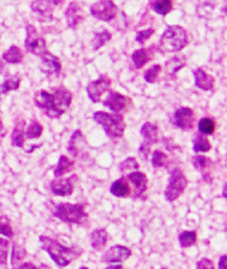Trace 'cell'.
Wrapping results in <instances>:
<instances>
[{
	"label": "cell",
	"instance_id": "6da1fadb",
	"mask_svg": "<svg viewBox=\"0 0 227 269\" xmlns=\"http://www.w3.org/2000/svg\"><path fill=\"white\" fill-rule=\"evenodd\" d=\"M39 240H40L41 248L51 257L54 264L61 268L70 265L83 253L82 248L78 247V246L67 247V246L61 245L58 240L48 236H40Z\"/></svg>",
	"mask_w": 227,
	"mask_h": 269
},
{
	"label": "cell",
	"instance_id": "7a4b0ae2",
	"mask_svg": "<svg viewBox=\"0 0 227 269\" xmlns=\"http://www.w3.org/2000/svg\"><path fill=\"white\" fill-rule=\"evenodd\" d=\"M189 43V36L186 30L181 26H169L163 32L158 49L161 52H178Z\"/></svg>",
	"mask_w": 227,
	"mask_h": 269
},
{
	"label": "cell",
	"instance_id": "3957f363",
	"mask_svg": "<svg viewBox=\"0 0 227 269\" xmlns=\"http://www.w3.org/2000/svg\"><path fill=\"white\" fill-rule=\"evenodd\" d=\"M53 215L56 219L65 223L77 225L88 224L89 215L86 211V206L83 204L60 203L53 208Z\"/></svg>",
	"mask_w": 227,
	"mask_h": 269
},
{
	"label": "cell",
	"instance_id": "277c9868",
	"mask_svg": "<svg viewBox=\"0 0 227 269\" xmlns=\"http://www.w3.org/2000/svg\"><path fill=\"white\" fill-rule=\"evenodd\" d=\"M93 120L96 123L102 125L106 135L111 139H120L123 136L126 123L123 121L122 116L99 111L93 114Z\"/></svg>",
	"mask_w": 227,
	"mask_h": 269
},
{
	"label": "cell",
	"instance_id": "5b68a950",
	"mask_svg": "<svg viewBox=\"0 0 227 269\" xmlns=\"http://www.w3.org/2000/svg\"><path fill=\"white\" fill-rule=\"evenodd\" d=\"M189 184L185 174L181 169H174L169 172L168 184L165 192H164V197L167 202L172 203L184 193L185 188Z\"/></svg>",
	"mask_w": 227,
	"mask_h": 269
},
{
	"label": "cell",
	"instance_id": "8992f818",
	"mask_svg": "<svg viewBox=\"0 0 227 269\" xmlns=\"http://www.w3.org/2000/svg\"><path fill=\"white\" fill-rule=\"evenodd\" d=\"M27 36L25 45L28 52L33 53L36 56L41 57L45 51H47V45H45V41L43 37L38 33L36 27L32 25H28L26 27Z\"/></svg>",
	"mask_w": 227,
	"mask_h": 269
},
{
	"label": "cell",
	"instance_id": "52a82bcc",
	"mask_svg": "<svg viewBox=\"0 0 227 269\" xmlns=\"http://www.w3.org/2000/svg\"><path fill=\"white\" fill-rule=\"evenodd\" d=\"M90 13L95 19L109 22L118 15V8L112 0H99L91 6Z\"/></svg>",
	"mask_w": 227,
	"mask_h": 269
},
{
	"label": "cell",
	"instance_id": "ba28073f",
	"mask_svg": "<svg viewBox=\"0 0 227 269\" xmlns=\"http://www.w3.org/2000/svg\"><path fill=\"white\" fill-rule=\"evenodd\" d=\"M72 101L71 93L65 88H60L52 94V116L59 118L70 106Z\"/></svg>",
	"mask_w": 227,
	"mask_h": 269
},
{
	"label": "cell",
	"instance_id": "9c48e42d",
	"mask_svg": "<svg viewBox=\"0 0 227 269\" xmlns=\"http://www.w3.org/2000/svg\"><path fill=\"white\" fill-rule=\"evenodd\" d=\"M111 79L107 76H102L95 81H92L87 88V92L91 101L98 103L101 100V96L103 95L111 87Z\"/></svg>",
	"mask_w": 227,
	"mask_h": 269
},
{
	"label": "cell",
	"instance_id": "30bf717a",
	"mask_svg": "<svg viewBox=\"0 0 227 269\" xmlns=\"http://www.w3.org/2000/svg\"><path fill=\"white\" fill-rule=\"evenodd\" d=\"M40 58H41L40 70L45 74V76L50 78L60 76L61 62L54 55L50 53L49 51H45Z\"/></svg>",
	"mask_w": 227,
	"mask_h": 269
},
{
	"label": "cell",
	"instance_id": "8fae6325",
	"mask_svg": "<svg viewBox=\"0 0 227 269\" xmlns=\"http://www.w3.org/2000/svg\"><path fill=\"white\" fill-rule=\"evenodd\" d=\"M77 180V175H71L68 179L53 180L50 183L51 192L56 196H69L73 193V190H75Z\"/></svg>",
	"mask_w": 227,
	"mask_h": 269
},
{
	"label": "cell",
	"instance_id": "7c38bea8",
	"mask_svg": "<svg viewBox=\"0 0 227 269\" xmlns=\"http://www.w3.org/2000/svg\"><path fill=\"white\" fill-rule=\"evenodd\" d=\"M126 180L129 184L133 186V198L138 199L143 197L144 193L147 190V177L142 172L135 171L126 176Z\"/></svg>",
	"mask_w": 227,
	"mask_h": 269
},
{
	"label": "cell",
	"instance_id": "4fadbf2b",
	"mask_svg": "<svg viewBox=\"0 0 227 269\" xmlns=\"http://www.w3.org/2000/svg\"><path fill=\"white\" fill-rule=\"evenodd\" d=\"M131 256V250L122 245H115L107 249L102 256V261L109 262V264H116L127 260Z\"/></svg>",
	"mask_w": 227,
	"mask_h": 269
},
{
	"label": "cell",
	"instance_id": "5bb4252c",
	"mask_svg": "<svg viewBox=\"0 0 227 269\" xmlns=\"http://www.w3.org/2000/svg\"><path fill=\"white\" fill-rule=\"evenodd\" d=\"M130 104H131V99L126 95L115 92V91H111L109 95L106 96V99L103 101V105L109 107L110 110L116 113L126 111Z\"/></svg>",
	"mask_w": 227,
	"mask_h": 269
},
{
	"label": "cell",
	"instance_id": "9a60e30c",
	"mask_svg": "<svg viewBox=\"0 0 227 269\" xmlns=\"http://www.w3.org/2000/svg\"><path fill=\"white\" fill-rule=\"evenodd\" d=\"M193 120H194V113L190 107H180L174 113L172 123L175 127L181 130H190L193 127Z\"/></svg>",
	"mask_w": 227,
	"mask_h": 269
},
{
	"label": "cell",
	"instance_id": "2e32d148",
	"mask_svg": "<svg viewBox=\"0 0 227 269\" xmlns=\"http://www.w3.org/2000/svg\"><path fill=\"white\" fill-rule=\"evenodd\" d=\"M33 99H35L36 105L39 109L43 110L44 113L47 114L49 118H53L52 116V94L48 93L47 91H44V90H40V91H37L35 96H33Z\"/></svg>",
	"mask_w": 227,
	"mask_h": 269
},
{
	"label": "cell",
	"instance_id": "e0dca14e",
	"mask_svg": "<svg viewBox=\"0 0 227 269\" xmlns=\"http://www.w3.org/2000/svg\"><path fill=\"white\" fill-rule=\"evenodd\" d=\"M87 142L84 140V137L81 133L80 130L75 131V133L72 134L71 139L69 141V144H68V151H69L73 156L79 157L80 154L86 150Z\"/></svg>",
	"mask_w": 227,
	"mask_h": 269
},
{
	"label": "cell",
	"instance_id": "ac0fdd59",
	"mask_svg": "<svg viewBox=\"0 0 227 269\" xmlns=\"http://www.w3.org/2000/svg\"><path fill=\"white\" fill-rule=\"evenodd\" d=\"M66 18L68 26L72 28V29H75L83 19L82 10L80 8V6H79L77 3H71L69 6H68V8L66 10Z\"/></svg>",
	"mask_w": 227,
	"mask_h": 269
},
{
	"label": "cell",
	"instance_id": "d6986e66",
	"mask_svg": "<svg viewBox=\"0 0 227 269\" xmlns=\"http://www.w3.org/2000/svg\"><path fill=\"white\" fill-rule=\"evenodd\" d=\"M194 77H195V85L201 90L204 91H209L212 90L214 87L215 80L212 76H209L208 73H206L203 69L198 68L194 70Z\"/></svg>",
	"mask_w": 227,
	"mask_h": 269
},
{
	"label": "cell",
	"instance_id": "ffe728a7",
	"mask_svg": "<svg viewBox=\"0 0 227 269\" xmlns=\"http://www.w3.org/2000/svg\"><path fill=\"white\" fill-rule=\"evenodd\" d=\"M110 192L112 195L117 197H129L131 195V187H130V184L126 180V177H121V179L117 180L111 185Z\"/></svg>",
	"mask_w": 227,
	"mask_h": 269
},
{
	"label": "cell",
	"instance_id": "44dd1931",
	"mask_svg": "<svg viewBox=\"0 0 227 269\" xmlns=\"http://www.w3.org/2000/svg\"><path fill=\"white\" fill-rule=\"evenodd\" d=\"M141 134L143 136L144 139V144L152 146L153 144H155L157 142V135H158V131L157 127L155 124L153 123H144L143 127L141 128Z\"/></svg>",
	"mask_w": 227,
	"mask_h": 269
},
{
	"label": "cell",
	"instance_id": "7402d4cb",
	"mask_svg": "<svg viewBox=\"0 0 227 269\" xmlns=\"http://www.w3.org/2000/svg\"><path fill=\"white\" fill-rule=\"evenodd\" d=\"M107 233L104 228H98L94 230L90 235L91 247L94 250H101L107 243Z\"/></svg>",
	"mask_w": 227,
	"mask_h": 269
},
{
	"label": "cell",
	"instance_id": "603a6c76",
	"mask_svg": "<svg viewBox=\"0 0 227 269\" xmlns=\"http://www.w3.org/2000/svg\"><path fill=\"white\" fill-rule=\"evenodd\" d=\"M54 6L51 4L50 0H36L31 5V9L36 14L40 15L42 18H50L52 15Z\"/></svg>",
	"mask_w": 227,
	"mask_h": 269
},
{
	"label": "cell",
	"instance_id": "cb8c5ba5",
	"mask_svg": "<svg viewBox=\"0 0 227 269\" xmlns=\"http://www.w3.org/2000/svg\"><path fill=\"white\" fill-rule=\"evenodd\" d=\"M153 58V53L151 49H139L133 52L132 61L136 69H140L146 65Z\"/></svg>",
	"mask_w": 227,
	"mask_h": 269
},
{
	"label": "cell",
	"instance_id": "d4e9b609",
	"mask_svg": "<svg viewBox=\"0 0 227 269\" xmlns=\"http://www.w3.org/2000/svg\"><path fill=\"white\" fill-rule=\"evenodd\" d=\"M75 168V163H73L69 157H67L66 155H61L59 158V162L56 164V167L54 169V176L55 177H61L65 174L69 173Z\"/></svg>",
	"mask_w": 227,
	"mask_h": 269
},
{
	"label": "cell",
	"instance_id": "484cf974",
	"mask_svg": "<svg viewBox=\"0 0 227 269\" xmlns=\"http://www.w3.org/2000/svg\"><path fill=\"white\" fill-rule=\"evenodd\" d=\"M3 59L8 62V64L11 65H16V64H20L24 59V53L20 50V48L17 47V45H13L10 47L6 52L3 55Z\"/></svg>",
	"mask_w": 227,
	"mask_h": 269
},
{
	"label": "cell",
	"instance_id": "4316f807",
	"mask_svg": "<svg viewBox=\"0 0 227 269\" xmlns=\"http://www.w3.org/2000/svg\"><path fill=\"white\" fill-rule=\"evenodd\" d=\"M152 8L156 14L165 16L171 13V10L173 9V3L172 0H153Z\"/></svg>",
	"mask_w": 227,
	"mask_h": 269
},
{
	"label": "cell",
	"instance_id": "83f0119b",
	"mask_svg": "<svg viewBox=\"0 0 227 269\" xmlns=\"http://www.w3.org/2000/svg\"><path fill=\"white\" fill-rule=\"evenodd\" d=\"M24 125H25V121H21L17 124V127L13 131V134H11V142H13L14 146H17V147L24 146V143H25Z\"/></svg>",
	"mask_w": 227,
	"mask_h": 269
},
{
	"label": "cell",
	"instance_id": "f1b7e54d",
	"mask_svg": "<svg viewBox=\"0 0 227 269\" xmlns=\"http://www.w3.org/2000/svg\"><path fill=\"white\" fill-rule=\"evenodd\" d=\"M193 150L196 153H206L211 150V143L203 135H195L193 140Z\"/></svg>",
	"mask_w": 227,
	"mask_h": 269
},
{
	"label": "cell",
	"instance_id": "f546056e",
	"mask_svg": "<svg viewBox=\"0 0 227 269\" xmlns=\"http://www.w3.org/2000/svg\"><path fill=\"white\" fill-rule=\"evenodd\" d=\"M196 232L195 231H184L180 234L179 236V242L181 247L183 248H189L191 246L195 245L196 243Z\"/></svg>",
	"mask_w": 227,
	"mask_h": 269
},
{
	"label": "cell",
	"instance_id": "4dcf8cb0",
	"mask_svg": "<svg viewBox=\"0 0 227 269\" xmlns=\"http://www.w3.org/2000/svg\"><path fill=\"white\" fill-rule=\"evenodd\" d=\"M185 67V60L181 57H175V58L169 59L165 64V71L168 76H174L182 68Z\"/></svg>",
	"mask_w": 227,
	"mask_h": 269
},
{
	"label": "cell",
	"instance_id": "1f68e13d",
	"mask_svg": "<svg viewBox=\"0 0 227 269\" xmlns=\"http://www.w3.org/2000/svg\"><path fill=\"white\" fill-rule=\"evenodd\" d=\"M111 38H112V34L109 31H106V30L94 33V37H93V40H92L93 49L94 50L100 49L102 45H104L107 41H110Z\"/></svg>",
	"mask_w": 227,
	"mask_h": 269
},
{
	"label": "cell",
	"instance_id": "d6a6232c",
	"mask_svg": "<svg viewBox=\"0 0 227 269\" xmlns=\"http://www.w3.org/2000/svg\"><path fill=\"white\" fill-rule=\"evenodd\" d=\"M198 131L200 133L205 135H211L215 131V123L212 119L209 118H203L198 122Z\"/></svg>",
	"mask_w": 227,
	"mask_h": 269
},
{
	"label": "cell",
	"instance_id": "836d02e7",
	"mask_svg": "<svg viewBox=\"0 0 227 269\" xmlns=\"http://www.w3.org/2000/svg\"><path fill=\"white\" fill-rule=\"evenodd\" d=\"M26 251L18 244L14 243L13 245V269H17L20 265V261L25 258Z\"/></svg>",
	"mask_w": 227,
	"mask_h": 269
},
{
	"label": "cell",
	"instance_id": "e575fe53",
	"mask_svg": "<svg viewBox=\"0 0 227 269\" xmlns=\"http://www.w3.org/2000/svg\"><path fill=\"white\" fill-rule=\"evenodd\" d=\"M139 170V163L134 157H129L126 161H123L120 165V171L122 173H132Z\"/></svg>",
	"mask_w": 227,
	"mask_h": 269
},
{
	"label": "cell",
	"instance_id": "d590c367",
	"mask_svg": "<svg viewBox=\"0 0 227 269\" xmlns=\"http://www.w3.org/2000/svg\"><path fill=\"white\" fill-rule=\"evenodd\" d=\"M0 235H4L6 237H13L14 231L11 227V223L8 220V217L2 216L0 217Z\"/></svg>",
	"mask_w": 227,
	"mask_h": 269
},
{
	"label": "cell",
	"instance_id": "8d00e7d4",
	"mask_svg": "<svg viewBox=\"0 0 227 269\" xmlns=\"http://www.w3.org/2000/svg\"><path fill=\"white\" fill-rule=\"evenodd\" d=\"M152 165L154 168H165L167 165V156L165 153L161 151H155L152 156Z\"/></svg>",
	"mask_w": 227,
	"mask_h": 269
},
{
	"label": "cell",
	"instance_id": "74e56055",
	"mask_svg": "<svg viewBox=\"0 0 227 269\" xmlns=\"http://www.w3.org/2000/svg\"><path fill=\"white\" fill-rule=\"evenodd\" d=\"M10 244L7 239L0 237V265H7V258L9 254Z\"/></svg>",
	"mask_w": 227,
	"mask_h": 269
},
{
	"label": "cell",
	"instance_id": "f35d334b",
	"mask_svg": "<svg viewBox=\"0 0 227 269\" xmlns=\"http://www.w3.org/2000/svg\"><path fill=\"white\" fill-rule=\"evenodd\" d=\"M20 85V78L19 77H13L6 80V81L3 83L2 87V92L3 93H7L9 91H14L19 88Z\"/></svg>",
	"mask_w": 227,
	"mask_h": 269
},
{
	"label": "cell",
	"instance_id": "ab89813d",
	"mask_svg": "<svg viewBox=\"0 0 227 269\" xmlns=\"http://www.w3.org/2000/svg\"><path fill=\"white\" fill-rule=\"evenodd\" d=\"M193 165L198 171H205L211 165V159L204 155H196L193 157Z\"/></svg>",
	"mask_w": 227,
	"mask_h": 269
},
{
	"label": "cell",
	"instance_id": "60d3db41",
	"mask_svg": "<svg viewBox=\"0 0 227 269\" xmlns=\"http://www.w3.org/2000/svg\"><path fill=\"white\" fill-rule=\"evenodd\" d=\"M160 72H161V66L160 65L153 66L144 74L145 81H147L149 83H154L156 81V79L158 78V74H160Z\"/></svg>",
	"mask_w": 227,
	"mask_h": 269
},
{
	"label": "cell",
	"instance_id": "b9f144b4",
	"mask_svg": "<svg viewBox=\"0 0 227 269\" xmlns=\"http://www.w3.org/2000/svg\"><path fill=\"white\" fill-rule=\"evenodd\" d=\"M42 134V125L37 122H33L29 128H28L26 135L28 139H38Z\"/></svg>",
	"mask_w": 227,
	"mask_h": 269
},
{
	"label": "cell",
	"instance_id": "7bdbcfd3",
	"mask_svg": "<svg viewBox=\"0 0 227 269\" xmlns=\"http://www.w3.org/2000/svg\"><path fill=\"white\" fill-rule=\"evenodd\" d=\"M153 33H154V29H153V28H149V29H145V30H141L138 32V34H136V41L141 44H143Z\"/></svg>",
	"mask_w": 227,
	"mask_h": 269
},
{
	"label": "cell",
	"instance_id": "ee69618b",
	"mask_svg": "<svg viewBox=\"0 0 227 269\" xmlns=\"http://www.w3.org/2000/svg\"><path fill=\"white\" fill-rule=\"evenodd\" d=\"M196 269H215L213 261L208 258H202L197 261Z\"/></svg>",
	"mask_w": 227,
	"mask_h": 269
},
{
	"label": "cell",
	"instance_id": "f6af8a7d",
	"mask_svg": "<svg viewBox=\"0 0 227 269\" xmlns=\"http://www.w3.org/2000/svg\"><path fill=\"white\" fill-rule=\"evenodd\" d=\"M17 269H51V268L48 267L47 265H43V264L41 266L37 267L36 265H33L32 262L26 261V262H22V264H20Z\"/></svg>",
	"mask_w": 227,
	"mask_h": 269
},
{
	"label": "cell",
	"instance_id": "bcb514c9",
	"mask_svg": "<svg viewBox=\"0 0 227 269\" xmlns=\"http://www.w3.org/2000/svg\"><path fill=\"white\" fill-rule=\"evenodd\" d=\"M150 148H151V146H149V145L144 144V143H143V144L141 145V147H140V150H139V151H140V153H141V156L143 157L144 159H146V158H147V156H149Z\"/></svg>",
	"mask_w": 227,
	"mask_h": 269
},
{
	"label": "cell",
	"instance_id": "7dc6e473",
	"mask_svg": "<svg viewBox=\"0 0 227 269\" xmlns=\"http://www.w3.org/2000/svg\"><path fill=\"white\" fill-rule=\"evenodd\" d=\"M226 259H227L226 255H223L222 257H220L219 260H218V269H226V266H225Z\"/></svg>",
	"mask_w": 227,
	"mask_h": 269
},
{
	"label": "cell",
	"instance_id": "c3c4849f",
	"mask_svg": "<svg viewBox=\"0 0 227 269\" xmlns=\"http://www.w3.org/2000/svg\"><path fill=\"white\" fill-rule=\"evenodd\" d=\"M5 135H6V129L4 128V124L2 122V120H0V142H2Z\"/></svg>",
	"mask_w": 227,
	"mask_h": 269
},
{
	"label": "cell",
	"instance_id": "681fc988",
	"mask_svg": "<svg viewBox=\"0 0 227 269\" xmlns=\"http://www.w3.org/2000/svg\"><path fill=\"white\" fill-rule=\"evenodd\" d=\"M105 269H123V267L120 265H110V266H107Z\"/></svg>",
	"mask_w": 227,
	"mask_h": 269
},
{
	"label": "cell",
	"instance_id": "f907efd6",
	"mask_svg": "<svg viewBox=\"0 0 227 269\" xmlns=\"http://www.w3.org/2000/svg\"><path fill=\"white\" fill-rule=\"evenodd\" d=\"M50 2H51V4H52L53 6H56V5H59L61 3H64L65 0H50Z\"/></svg>",
	"mask_w": 227,
	"mask_h": 269
},
{
	"label": "cell",
	"instance_id": "816d5d0a",
	"mask_svg": "<svg viewBox=\"0 0 227 269\" xmlns=\"http://www.w3.org/2000/svg\"><path fill=\"white\" fill-rule=\"evenodd\" d=\"M3 69H4V65L0 62V73H3Z\"/></svg>",
	"mask_w": 227,
	"mask_h": 269
},
{
	"label": "cell",
	"instance_id": "f5cc1de1",
	"mask_svg": "<svg viewBox=\"0 0 227 269\" xmlns=\"http://www.w3.org/2000/svg\"><path fill=\"white\" fill-rule=\"evenodd\" d=\"M224 197L226 198V185L224 186Z\"/></svg>",
	"mask_w": 227,
	"mask_h": 269
},
{
	"label": "cell",
	"instance_id": "db71d44e",
	"mask_svg": "<svg viewBox=\"0 0 227 269\" xmlns=\"http://www.w3.org/2000/svg\"><path fill=\"white\" fill-rule=\"evenodd\" d=\"M80 269H89V268L88 267H81Z\"/></svg>",
	"mask_w": 227,
	"mask_h": 269
}]
</instances>
